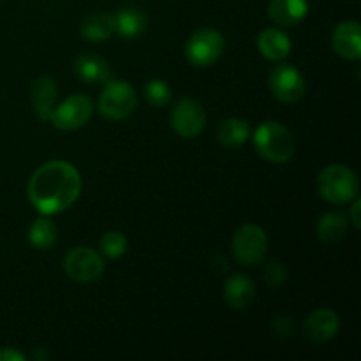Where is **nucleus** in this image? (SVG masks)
<instances>
[{"label": "nucleus", "instance_id": "obj_1", "mask_svg": "<svg viewBox=\"0 0 361 361\" xmlns=\"http://www.w3.org/2000/svg\"><path fill=\"white\" fill-rule=\"evenodd\" d=\"M81 176L67 161H49L32 175L28 200L42 215H56L80 197Z\"/></svg>", "mask_w": 361, "mask_h": 361}, {"label": "nucleus", "instance_id": "obj_2", "mask_svg": "<svg viewBox=\"0 0 361 361\" xmlns=\"http://www.w3.org/2000/svg\"><path fill=\"white\" fill-rule=\"evenodd\" d=\"M319 194L331 204H345L358 196L360 182L353 169L342 164L326 166L317 176Z\"/></svg>", "mask_w": 361, "mask_h": 361}, {"label": "nucleus", "instance_id": "obj_3", "mask_svg": "<svg viewBox=\"0 0 361 361\" xmlns=\"http://www.w3.org/2000/svg\"><path fill=\"white\" fill-rule=\"evenodd\" d=\"M254 145L261 157L275 164H284L295 154L293 134L277 122L261 123L254 134Z\"/></svg>", "mask_w": 361, "mask_h": 361}, {"label": "nucleus", "instance_id": "obj_4", "mask_svg": "<svg viewBox=\"0 0 361 361\" xmlns=\"http://www.w3.org/2000/svg\"><path fill=\"white\" fill-rule=\"evenodd\" d=\"M137 106V95L133 85L126 81H108L99 97V113L106 120L120 122L133 115Z\"/></svg>", "mask_w": 361, "mask_h": 361}, {"label": "nucleus", "instance_id": "obj_5", "mask_svg": "<svg viewBox=\"0 0 361 361\" xmlns=\"http://www.w3.org/2000/svg\"><path fill=\"white\" fill-rule=\"evenodd\" d=\"M233 256L243 267H256L264 259L268 250V238L263 228L245 224L233 236Z\"/></svg>", "mask_w": 361, "mask_h": 361}, {"label": "nucleus", "instance_id": "obj_6", "mask_svg": "<svg viewBox=\"0 0 361 361\" xmlns=\"http://www.w3.org/2000/svg\"><path fill=\"white\" fill-rule=\"evenodd\" d=\"M224 51V35L214 28H203L190 35L185 44V55L197 67L212 66Z\"/></svg>", "mask_w": 361, "mask_h": 361}, {"label": "nucleus", "instance_id": "obj_7", "mask_svg": "<svg viewBox=\"0 0 361 361\" xmlns=\"http://www.w3.org/2000/svg\"><path fill=\"white\" fill-rule=\"evenodd\" d=\"M63 270L76 282H94L104 271V261L88 247H74L63 259Z\"/></svg>", "mask_w": 361, "mask_h": 361}, {"label": "nucleus", "instance_id": "obj_8", "mask_svg": "<svg viewBox=\"0 0 361 361\" xmlns=\"http://www.w3.org/2000/svg\"><path fill=\"white\" fill-rule=\"evenodd\" d=\"M94 113V104L87 95H69L62 104L55 106L51 113V122L56 129L74 130L83 127Z\"/></svg>", "mask_w": 361, "mask_h": 361}, {"label": "nucleus", "instance_id": "obj_9", "mask_svg": "<svg viewBox=\"0 0 361 361\" xmlns=\"http://www.w3.org/2000/svg\"><path fill=\"white\" fill-rule=\"evenodd\" d=\"M270 90L281 102L293 104L305 94V80L295 66L281 63L275 66L270 73Z\"/></svg>", "mask_w": 361, "mask_h": 361}, {"label": "nucleus", "instance_id": "obj_10", "mask_svg": "<svg viewBox=\"0 0 361 361\" xmlns=\"http://www.w3.org/2000/svg\"><path fill=\"white\" fill-rule=\"evenodd\" d=\"M207 126V111L194 99H182L171 111V127L178 136L192 140L203 133Z\"/></svg>", "mask_w": 361, "mask_h": 361}, {"label": "nucleus", "instance_id": "obj_11", "mask_svg": "<svg viewBox=\"0 0 361 361\" xmlns=\"http://www.w3.org/2000/svg\"><path fill=\"white\" fill-rule=\"evenodd\" d=\"M331 46L345 60H358L361 56V28L355 20L342 21L331 34Z\"/></svg>", "mask_w": 361, "mask_h": 361}, {"label": "nucleus", "instance_id": "obj_12", "mask_svg": "<svg viewBox=\"0 0 361 361\" xmlns=\"http://www.w3.org/2000/svg\"><path fill=\"white\" fill-rule=\"evenodd\" d=\"M56 95H59V88L51 76H41L32 83L30 99L39 120L48 122L51 118V113L56 106Z\"/></svg>", "mask_w": 361, "mask_h": 361}, {"label": "nucleus", "instance_id": "obj_13", "mask_svg": "<svg viewBox=\"0 0 361 361\" xmlns=\"http://www.w3.org/2000/svg\"><path fill=\"white\" fill-rule=\"evenodd\" d=\"M341 321L330 309H317L305 319V335L312 342H326L338 334Z\"/></svg>", "mask_w": 361, "mask_h": 361}, {"label": "nucleus", "instance_id": "obj_14", "mask_svg": "<svg viewBox=\"0 0 361 361\" xmlns=\"http://www.w3.org/2000/svg\"><path fill=\"white\" fill-rule=\"evenodd\" d=\"M309 13V0H271L268 7L270 20L279 27H293Z\"/></svg>", "mask_w": 361, "mask_h": 361}, {"label": "nucleus", "instance_id": "obj_15", "mask_svg": "<svg viewBox=\"0 0 361 361\" xmlns=\"http://www.w3.org/2000/svg\"><path fill=\"white\" fill-rule=\"evenodd\" d=\"M254 296H256V286L245 275H231L228 282H226L224 298L231 309H247L254 302Z\"/></svg>", "mask_w": 361, "mask_h": 361}, {"label": "nucleus", "instance_id": "obj_16", "mask_svg": "<svg viewBox=\"0 0 361 361\" xmlns=\"http://www.w3.org/2000/svg\"><path fill=\"white\" fill-rule=\"evenodd\" d=\"M74 73L87 83H108L111 81V69L106 60L97 55H80L74 60Z\"/></svg>", "mask_w": 361, "mask_h": 361}, {"label": "nucleus", "instance_id": "obj_17", "mask_svg": "<svg viewBox=\"0 0 361 361\" xmlns=\"http://www.w3.org/2000/svg\"><path fill=\"white\" fill-rule=\"evenodd\" d=\"M257 48L268 60H282L291 53V41L279 28H267L257 37Z\"/></svg>", "mask_w": 361, "mask_h": 361}, {"label": "nucleus", "instance_id": "obj_18", "mask_svg": "<svg viewBox=\"0 0 361 361\" xmlns=\"http://www.w3.org/2000/svg\"><path fill=\"white\" fill-rule=\"evenodd\" d=\"M81 34L87 41H106L116 34V21L115 16L106 13H94L87 16L81 23Z\"/></svg>", "mask_w": 361, "mask_h": 361}, {"label": "nucleus", "instance_id": "obj_19", "mask_svg": "<svg viewBox=\"0 0 361 361\" xmlns=\"http://www.w3.org/2000/svg\"><path fill=\"white\" fill-rule=\"evenodd\" d=\"M116 21V32L120 35H123L126 39L137 37L145 32L147 28V14L140 9V7L127 6L118 9V13L115 14Z\"/></svg>", "mask_w": 361, "mask_h": 361}, {"label": "nucleus", "instance_id": "obj_20", "mask_svg": "<svg viewBox=\"0 0 361 361\" xmlns=\"http://www.w3.org/2000/svg\"><path fill=\"white\" fill-rule=\"evenodd\" d=\"M317 238L323 240L326 243H337L348 233V219L344 217L338 212H330V214H324L323 217L317 221L316 226Z\"/></svg>", "mask_w": 361, "mask_h": 361}, {"label": "nucleus", "instance_id": "obj_21", "mask_svg": "<svg viewBox=\"0 0 361 361\" xmlns=\"http://www.w3.org/2000/svg\"><path fill=\"white\" fill-rule=\"evenodd\" d=\"M250 127L242 118H228L221 123L217 130V137L224 147L235 148L249 140Z\"/></svg>", "mask_w": 361, "mask_h": 361}, {"label": "nucleus", "instance_id": "obj_22", "mask_svg": "<svg viewBox=\"0 0 361 361\" xmlns=\"http://www.w3.org/2000/svg\"><path fill=\"white\" fill-rule=\"evenodd\" d=\"M56 236H59V231H56L55 222L49 221L48 217L35 219L34 224L28 229V240L35 249H49L55 245Z\"/></svg>", "mask_w": 361, "mask_h": 361}, {"label": "nucleus", "instance_id": "obj_23", "mask_svg": "<svg viewBox=\"0 0 361 361\" xmlns=\"http://www.w3.org/2000/svg\"><path fill=\"white\" fill-rule=\"evenodd\" d=\"M127 238L123 233L120 231H108L102 235L101 238V252L104 254L109 259H116V257H122L127 252Z\"/></svg>", "mask_w": 361, "mask_h": 361}, {"label": "nucleus", "instance_id": "obj_24", "mask_svg": "<svg viewBox=\"0 0 361 361\" xmlns=\"http://www.w3.org/2000/svg\"><path fill=\"white\" fill-rule=\"evenodd\" d=\"M145 97L155 108H162L171 101V88L166 81L152 80L150 83L145 85Z\"/></svg>", "mask_w": 361, "mask_h": 361}, {"label": "nucleus", "instance_id": "obj_25", "mask_svg": "<svg viewBox=\"0 0 361 361\" xmlns=\"http://www.w3.org/2000/svg\"><path fill=\"white\" fill-rule=\"evenodd\" d=\"M263 274L264 281H267V284L270 288H279V286H282L288 281V270H286V267L281 261H270V263H267Z\"/></svg>", "mask_w": 361, "mask_h": 361}, {"label": "nucleus", "instance_id": "obj_26", "mask_svg": "<svg viewBox=\"0 0 361 361\" xmlns=\"http://www.w3.org/2000/svg\"><path fill=\"white\" fill-rule=\"evenodd\" d=\"M295 321L289 316H279L274 317V321H271V331L281 338L293 337V335H295Z\"/></svg>", "mask_w": 361, "mask_h": 361}, {"label": "nucleus", "instance_id": "obj_27", "mask_svg": "<svg viewBox=\"0 0 361 361\" xmlns=\"http://www.w3.org/2000/svg\"><path fill=\"white\" fill-rule=\"evenodd\" d=\"M23 353L16 351L14 348H0V361H23Z\"/></svg>", "mask_w": 361, "mask_h": 361}, {"label": "nucleus", "instance_id": "obj_28", "mask_svg": "<svg viewBox=\"0 0 361 361\" xmlns=\"http://www.w3.org/2000/svg\"><path fill=\"white\" fill-rule=\"evenodd\" d=\"M360 208H361V201L356 200L355 204H353V210H351V217H353V222H355L356 228H360V215H358Z\"/></svg>", "mask_w": 361, "mask_h": 361}]
</instances>
